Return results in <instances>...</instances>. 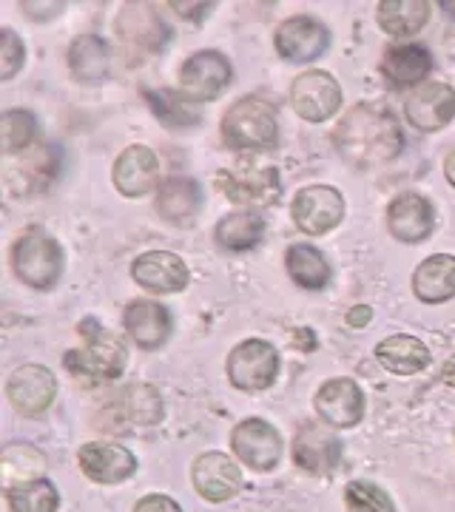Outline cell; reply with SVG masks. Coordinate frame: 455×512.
I'll list each match as a JSON object with an SVG mask.
<instances>
[{
	"mask_svg": "<svg viewBox=\"0 0 455 512\" xmlns=\"http://www.w3.org/2000/svg\"><path fill=\"white\" fill-rule=\"evenodd\" d=\"M333 146L356 171H376L401 154L404 134L393 111L379 103H359L333 128Z\"/></svg>",
	"mask_w": 455,
	"mask_h": 512,
	"instance_id": "obj_1",
	"label": "cell"
},
{
	"mask_svg": "<svg viewBox=\"0 0 455 512\" xmlns=\"http://www.w3.org/2000/svg\"><path fill=\"white\" fill-rule=\"evenodd\" d=\"M77 328L83 336V345L63 356V367L83 384L114 382L126 370L128 362L123 339L109 333L97 319H83Z\"/></svg>",
	"mask_w": 455,
	"mask_h": 512,
	"instance_id": "obj_2",
	"label": "cell"
},
{
	"mask_svg": "<svg viewBox=\"0 0 455 512\" xmlns=\"http://www.w3.org/2000/svg\"><path fill=\"white\" fill-rule=\"evenodd\" d=\"M12 271L35 291H52L63 276L60 242L43 228H26L12 245Z\"/></svg>",
	"mask_w": 455,
	"mask_h": 512,
	"instance_id": "obj_3",
	"label": "cell"
},
{
	"mask_svg": "<svg viewBox=\"0 0 455 512\" xmlns=\"http://www.w3.org/2000/svg\"><path fill=\"white\" fill-rule=\"evenodd\" d=\"M222 140L234 151H268L279 140L276 111L262 97H239L222 117Z\"/></svg>",
	"mask_w": 455,
	"mask_h": 512,
	"instance_id": "obj_4",
	"label": "cell"
},
{
	"mask_svg": "<svg viewBox=\"0 0 455 512\" xmlns=\"http://www.w3.org/2000/svg\"><path fill=\"white\" fill-rule=\"evenodd\" d=\"M160 419H163L160 390L151 384H131L100 407V413L94 416V427L100 433L126 436L140 427H154Z\"/></svg>",
	"mask_w": 455,
	"mask_h": 512,
	"instance_id": "obj_5",
	"label": "cell"
},
{
	"mask_svg": "<svg viewBox=\"0 0 455 512\" xmlns=\"http://www.w3.org/2000/svg\"><path fill=\"white\" fill-rule=\"evenodd\" d=\"M225 373L237 390H245V393L268 390L279 376V353L265 339H245L228 353Z\"/></svg>",
	"mask_w": 455,
	"mask_h": 512,
	"instance_id": "obj_6",
	"label": "cell"
},
{
	"mask_svg": "<svg viewBox=\"0 0 455 512\" xmlns=\"http://www.w3.org/2000/svg\"><path fill=\"white\" fill-rule=\"evenodd\" d=\"M219 191L239 205H271L279 200V171L273 165L237 163L234 168H222L214 180Z\"/></svg>",
	"mask_w": 455,
	"mask_h": 512,
	"instance_id": "obj_7",
	"label": "cell"
},
{
	"mask_svg": "<svg viewBox=\"0 0 455 512\" xmlns=\"http://www.w3.org/2000/svg\"><path fill=\"white\" fill-rule=\"evenodd\" d=\"M342 103H345L342 86L330 72L310 69L293 80L291 106L308 123H325L342 109Z\"/></svg>",
	"mask_w": 455,
	"mask_h": 512,
	"instance_id": "obj_8",
	"label": "cell"
},
{
	"mask_svg": "<svg viewBox=\"0 0 455 512\" xmlns=\"http://www.w3.org/2000/svg\"><path fill=\"white\" fill-rule=\"evenodd\" d=\"M291 214L302 234L322 237L345 220V197L330 185H308L296 194Z\"/></svg>",
	"mask_w": 455,
	"mask_h": 512,
	"instance_id": "obj_9",
	"label": "cell"
},
{
	"mask_svg": "<svg viewBox=\"0 0 455 512\" xmlns=\"http://www.w3.org/2000/svg\"><path fill=\"white\" fill-rule=\"evenodd\" d=\"M231 450L256 473H271L282 461V436L265 419H242L231 430Z\"/></svg>",
	"mask_w": 455,
	"mask_h": 512,
	"instance_id": "obj_10",
	"label": "cell"
},
{
	"mask_svg": "<svg viewBox=\"0 0 455 512\" xmlns=\"http://www.w3.org/2000/svg\"><path fill=\"white\" fill-rule=\"evenodd\" d=\"M342 461V441L325 421H305L293 436V464L310 476H328Z\"/></svg>",
	"mask_w": 455,
	"mask_h": 512,
	"instance_id": "obj_11",
	"label": "cell"
},
{
	"mask_svg": "<svg viewBox=\"0 0 455 512\" xmlns=\"http://www.w3.org/2000/svg\"><path fill=\"white\" fill-rule=\"evenodd\" d=\"M234 80V69L228 57L219 52H194L182 63L180 69V89L188 100L194 103H208L217 100Z\"/></svg>",
	"mask_w": 455,
	"mask_h": 512,
	"instance_id": "obj_12",
	"label": "cell"
},
{
	"mask_svg": "<svg viewBox=\"0 0 455 512\" xmlns=\"http://www.w3.org/2000/svg\"><path fill=\"white\" fill-rule=\"evenodd\" d=\"M57 396V379L49 367L23 365L6 382V399L20 416H40L46 413Z\"/></svg>",
	"mask_w": 455,
	"mask_h": 512,
	"instance_id": "obj_13",
	"label": "cell"
},
{
	"mask_svg": "<svg viewBox=\"0 0 455 512\" xmlns=\"http://www.w3.org/2000/svg\"><path fill=\"white\" fill-rule=\"evenodd\" d=\"M80 473L94 484H123L137 473V456L111 441H89L77 450Z\"/></svg>",
	"mask_w": 455,
	"mask_h": 512,
	"instance_id": "obj_14",
	"label": "cell"
},
{
	"mask_svg": "<svg viewBox=\"0 0 455 512\" xmlns=\"http://www.w3.org/2000/svg\"><path fill=\"white\" fill-rule=\"evenodd\" d=\"M404 114L419 131H441L455 120V89L447 83L427 80L407 94Z\"/></svg>",
	"mask_w": 455,
	"mask_h": 512,
	"instance_id": "obj_15",
	"label": "cell"
},
{
	"mask_svg": "<svg viewBox=\"0 0 455 512\" xmlns=\"http://www.w3.org/2000/svg\"><path fill=\"white\" fill-rule=\"evenodd\" d=\"M316 416L330 427H356L364 419V393L359 384L347 376L328 379L313 396Z\"/></svg>",
	"mask_w": 455,
	"mask_h": 512,
	"instance_id": "obj_16",
	"label": "cell"
},
{
	"mask_svg": "<svg viewBox=\"0 0 455 512\" xmlns=\"http://www.w3.org/2000/svg\"><path fill=\"white\" fill-rule=\"evenodd\" d=\"M387 231L393 239L419 245L436 231V208L424 194L407 191L387 205Z\"/></svg>",
	"mask_w": 455,
	"mask_h": 512,
	"instance_id": "obj_17",
	"label": "cell"
},
{
	"mask_svg": "<svg viewBox=\"0 0 455 512\" xmlns=\"http://www.w3.org/2000/svg\"><path fill=\"white\" fill-rule=\"evenodd\" d=\"M330 46V32L325 23L310 15L288 18L276 29V52L291 63H310L322 57Z\"/></svg>",
	"mask_w": 455,
	"mask_h": 512,
	"instance_id": "obj_18",
	"label": "cell"
},
{
	"mask_svg": "<svg viewBox=\"0 0 455 512\" xmlns=\"http://www.w3.org/2000/svg\"><path fill=\"white\" fill-rule=\"evenodd\" d=\"M191 481H194V490L211 501V504H222V501H231L237 498L242 490V470L237 467L234 458H228L225 453H202L194 467H191Z\"/></svg>",
	"mask_w": 455,
	"mask_h": 512,
	"instance_id": "obj_19",
	"label": "cell"
},
{
	"mask_svg": "<svg viewBox=\"0 0 455 512\" xmlns=\"http://www.w3.org/2000/svg\"><path fill=\"white\" fill-rule=\"evenodd\" d=\"M114 185L128 200H140L160 183V157L148 146H128L114 160Z\"/></svg>",
	"mask_w": 455,
	"mask_h": 512,
	"instance_id": "obj_20",
	"label": "cell"
},
{
	"mask_svg": "<svg viewBox=\"0 0 455 512\" xmlns=\"http://www.w3.org/2000/svg\"><path fill=\"white\" fill-rule=\"evenodd\" d=\"M131 276L151 293H180L188 288V265L171 251H146L131 262Z\"/></svg>",
	"mask_w": 455,
	"mask_h": 512,
	"instance_id": "obj_21",
	"label": "cell"
},
{
	"mask_svg": "<svg viewBox=\"0 0 455 512\" xmlns=\"http://www.w3.org/2000/svg\"><path fill=\"white\" fill-rule=\"evenodd\" d=\"M120 29V40L128 49V55H137V60H146V55L157 52L165 40L163 20L151 12V6L143 3H128L123 9V15L117 20Z\"/></svg>",
	"mask_w": 455,
	"mask_h": 512,
	"instance_id": "obj_22",
	"label": "cell"
},
{
	"mask_svg": "<svg viewBox=\"0 0 455 512\" xmlns=\"http://www.w3.org/2000/svg\"><path fill=\"white\" fill-rule=\"evenodd\" d=\"M123 325L137 348L157 350L171 336V313L160 302L134 299V302H128L126 313H123Z\"/></svg>",
	"mask_w": 455,
	"mask_h": 512,
	"instance_id": "obj_23",
	"label": "cell"
},
{
	"mask_svg": "<svg viewBox=\"0 0 455 512\" xmlns=\"http://www.w3.org/2000/svg\"><path fill=\"white\" fill-rule=\"evenodd\" d=\"M430 72H433V57L424 46L399 43V46H390L384 52L382 74L396 89H410V86L419 89L421 83H427Z\"/></svg>",
	"mask_w": 455,
	"mask_h": 512,
	"instance_id": "obj_24",
	"label": "cell"
},
{
	"mask_svg": "<svg viewBox=\"0 0 455 512\" xmlns=\"http://www.w3.org/2000/svg\"><path fill=\"white\" fill-rule=\"evenodd\" d=\"M202 208V194L200 185L188 177H174L168 183L160 185V194H157V214L165 222L177 225V228H188L194 225L197 214Z\"/></svg>",
	"mask_w": 455,
	"mask_h": 512,
	"instance_id": "obj_25",
	"label": "cell"
},
{
	"mask_svg": "<svg viewBox=\"0 0 455 512\" xmlns=\"http://www.w3.org/2000/svg\"><path fill=\"white\" fill-rule=\"evenodd\" d=\"M413 293L427 305H441L455 296V256H427L413 274Z\"/></svg>",
	"mask_w": 455,
	"mask_h": 512,
	"instance_id": "obj_26",
	"label": "cell"
},
{
	"mask_svg": "<svg viewBox=\"0 0 455 512\" xmlns=\"http://www.w3.org/2000/svg\"><path fill=\"white\" fill-rule=\"evenodd\" d=\"M376 359L393 376H413L430 365V350L416 336L396 333L376 345Z\"/></svg>",
	"mask_w": 455,
	"mask_h": 512,
	"instance_id": "obj_27",
	"label": "cell"
},
{
	"mask_svg": "<svg viewBox=\"0 0 455 512\" xmlns=\"http://www.w3.org/2000/svg\"><path fill=\"white\" fill-rule=\"evenodd\" d=\"M69 69L80 83H103L109 77V46L103 37L80 35L69 46Z\"/></svg>",
	"mask_w": 455,
	"mask_h": 512,
	"instance_id": "obj_28",
	"label": "cell"
},
{
	"mask_svg": "<svg viewBox=\"0 0 455 512\" xmlns=\"http://www.w3.org/2000/svg\"><path fill=\"white\" fill-rule=\"evenodd\" d=\"M285 265H288V274H291V279L299 288H305V291H322V288H328V259L322 256V251H316L313 245H308V242L291 245L288 254H285Z\"/></svg>",
	"mask_w": 455,
	"mask_h": 512,
	"instance_id": "obj_29",
	"label": "cell"
},
{
	"mask_svg": "<svg viewBox=\"0 0 455 512\" xmlns=\"http://www.w3.org/2000/svg\"><path fill=\"white\" fill-rule=\"evenodd\" d=\"M376 18L387 35H416L430 18V3L427 0H382Z\"/></svg>",
	"mask_w": 455,
	"mask_h": 512,
	"instance_id": "obj_30",
	"label": "cell"
},
{
	"mask_svg": "<svg viewBox=\"0 0 455 512\" xmlns=\"http://www.w3.org/2000/svg\"><path fill=\"white\" fill-rule=\"evenodd\" d=\"M214 237H217L222 248L242 254V251H251V248H256L262 242V237H265V220L251 214V211H237V214H228V217H222L217 222Z\"/></svg>",
	"mask_w": 455,
	"mask_h": 512,
	"instance_id": "obj_31",
	"label": "cell"
},
{
	"mask_svg": "<svg viewBox=\"0 0 455 512\" xmlns=\"http://www.w3.org/2000/svg\"><path fill=\"white\" fill-rule=\"evenodd\" d=\"M43 470H46V456L32 444H9L0 456V473L6 490L37 481Z\"/></svg>",
	"mask_w": 455,
	"mask_h": 512,
	"instance_id": "obj_32",
	"label": "cell"
},
{
	"mask_svg": "<svg viewBox=\"0 0 455 512\" xmlns=\"http://www.w3.org/2000/svg\"><path fill=\"white\" fill-rule=\"evenodd\" d=\"M9 512H57L60 493L49 478H37L29 484H18L6 490Z\"/></svg>",
	"mask_w": 455,
	"mask_h": 512,
	"instance_id": "obj_33",
	"label": "cell"
},
{
	"mask_svg": "<svg viewBox=\"0 0 455 512\" xmlns=\"http://www.w3.org/2000/svg\"><path fill=\"white\" fill-rule=\"evenodd\" d=\"M347 512H396V501L373 481H350L345 487Z\"/></svg>",
	"mask_w": 455,
	"mask_h": 512,
	"instance_id": "obj_34",
	"label": "cell"
},
{
	"mask_svg": "<svg viewBox=\"0 0 455 512\" xmlns=\"http://www.w3.org/2000/svg\"><path fill=\"white\" fill-rule=\"evenodd\" d=\"M0 128H3V151L12 157V154H20V151H26V148L32 146L37 123L29 111L12 109L0 117Z\"/></svg>",
	"mask_w": 455,
	"mask_h": 512,
	"instance_id": "obj_35",
	"label": "cell"
},
{
	"mask_svg": "<svg viewBox=\"0 0 455 512\" xmlns=\"http://www.w3.org/2000/svg\"><path fill=\"white\" fill-rule=\"evenodd\" d=\"M148 100H151V109L154 114L168 123V128H182V126H194L197 123V114L194 111H188L185 103L180 100H174V94L160 92V94H148Z\"/></svg>",
	"mask_w": 455,
	"mask_h": 512,
	"instance_id": "obj_36",
	"label": "cell"
},
{
	"mask_svg": "<svg viewBox=\"0 0 455 512\" xmlns=\"http://www.w3.org/2000/svg\"><path fill=\"white\" fill-rule=\"evenodd\" d=\"M26 60V46L12 29L0 32V80H12L23 69Z\"/></svg>",
	"mask_w": 455,
	"mask_h": 512,
	"instance_id": "obj_37",
	"label": "cell"
},
{
	"mask_svg": "<svg viewBox=\"0 0 455 512\" xmlns=\"http://www.w3.org/2000/svg\"><path fill=\"white\" fill-rule=\"evenodd\" d=\"M134 512H182V507L174 501V498H171V495L151 493L137 501Z\"/></svg>",
	"mask_w": 455,
	"mask_h": 512,
	"instance_id": "obj_38",
	"label": "cell"
},
{
	"mask_svg": "<svg viewBox=\"0 0 455 512\" xmlns=\"http://www.w3.org/2000/svg\"><path fill=\"white\" fill-rule=\"evenodd\" d=\"M171 9H177V15L182 18H191V20H202L211 9H214V3H171Z\"/></svg>",
	"mask_w": 455,
	"mask_h": 512,
	"instance_id": "obj_39",
	"label": "cell"
},
{
	"mask_svg": "<svg viewBox=\"0 0 455 512\" xmlns=\"http://www.w3.org/2000/svg\"><path fill=\"white\" fill-rule=\"evenodd\" d=\"M370 319H373V311H370L367 305H356L353 311L347 313V325H350V328H364Z\"/></svg>",
	"mask_w": 455,
	"mask_h": 512,
	"instance_id": "obj_40",
	"label": "cell"
},
{
	"mask_svg": "<svg viewBox=\"0 0 455 512\" xmlns=\"http://www.w3.org/2000/svg\"><path fill=\"white\" fill-rule=\"evenodd\" d=\"M444 174H447V183L455 188V143L453 148L447 151V157H444Z\"/></svg>",
	"mask_w": 455,
	"mask_h": 512,
	"instance_id": "obj_41",
	"label": "cell"
},
{
	"mask_svg": "<svg viewBox=\"0 0 455 512\" xmlns=\"http://www.w3.org/2000/svg\"><path fill=\"white\" fill-rule=\"evenodd\" d=\"M441 379L455 387V356L447 362V365H444V370H441Z\"/></svg>",
	"mask_w": 455,
	"mask_h": 512,
	"instance_id": "obj_42",
	"label": "cell"
},
{
	"mask_svg": "<svg viewBox=\"0 0 455 512\" xmlns=\"http://www.w3.org/2000/svg\"><path fill=\"white\" fill-rule=\"evenodd\" d=\"M441 9H447V12H450V15H453V18H455V3H450V0H444V3H441Z\"/></svg>",
	"mask_w": 455,
	"mask_h": 512,
	"instance_id": "obj_43",
	"label": "cell"
}]
</instances>
